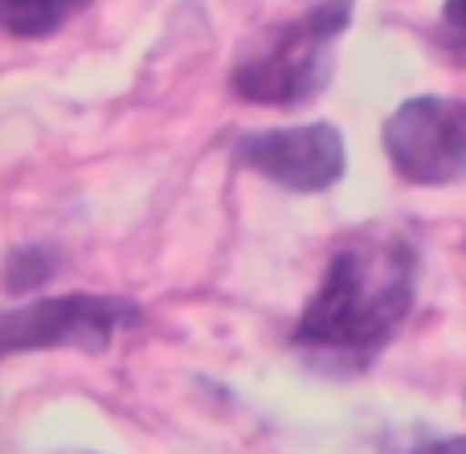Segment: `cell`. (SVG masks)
Instances as JSON below:
<instances>
[{"instance_id": "obj_1", "label": "cell", "mask_w": 466, "mask_h": 454, "mask_svg": "<svg viewBox=\"0 0 466 454\" xmlns=\"http://www.w3.org/2000/svg\"><path fill=\"white\" fill-rule=\"evenodd\" d=\"M418 254L397 234L352 237L328 262L323 287L295 328L303 348L377 352L413 308Z\"/></svg>"}, {"instance_id": "obj_2", "label": "cell", "mask_w": 466, "mask_h": 454, "mask_svg": "<svg viewBox=\"0 0 466 454\" xmlns=\"http://www.w3.org/2000/svg\"><path fill=\"white\" fill-rule=\"evenodd\" d=\"M348 25V0L303 13L299 21L279 25L262 37L254 54H246L233 70V90L246 103L290 106L311 98L328 82L331 41Z\"/></svg>"}, {"instance_id": "obj_3", "label": "cell", "mask_w": 466, "mask_h": 454, "mask_svg": "<svg viewBox=\"0 0 466 454\" xmlns=\"http://www.w3.org/2000/svg\"><path fill=\"white\" fill-rule=\"evenodd\" d=\"M385 156L410 185H454L466 177V103L426 95L401 103L385 123Z\"/></svg>"}, {"instance_id": "obj_4", "label": "cell", "mask_w": 466, "mask_h": 454, "mask_svg": "<svg viewBox=\"0 0 466 454\" xmlns=\"http://www.w3.org/2000/svg\"><path fill=\"white\" fill-rule=\"evenodd\" d=\"M136 303L103 299V295H66V299H41L29 308H8L0 319L5 352L25 348H82L103 352L115 332L136 324Z\"/></svg>"}, {"instance_id": "obj_5", "label": "cell", "mask_w": 466, "mask_h": 454, "mask_svg": "<svg viewBox=\"0 0 466 454\" xmlns=\"http://www.w3.org/2000/svg\"><path fill=\"white\" fill-rule=\"evenodd\" d=\"M241 160L290 193H319L344 177V139L331 123H303L241 139Z\"/></svg>"}, {"instance_id": "obj_6", "label": "cell", "mask_w": 466, "mask_h": 454, "mask_svg": "<svg viewBox=\"0 0 466 454\" xmlns=\"http://www.w3.org/2000/svg\"><path fill=\"white\" fill-rule=\"evenodd\" d=\"M90 0H0V25L13 37H46Z\"/></svg>"}, {"instance_id": "obj_7", "label": "cell", "mask_w": 466, "mask_h": 454, "mask_svg": "<svg viewBox=\"0 0 466 454\" xmlns=\"http://www.w3.org/2000/svg\"><path fill=\"white\" fill-rule=\"evenodd\" d=\"M442 21H446V33H451L454 54L466 57V0H446Z\"/></svg>"}, {"instance_id": "obj_8", "label": "cell", "mask_w": 466, "mask_h": 454, "mask_svg": "<svg viewBox=\"0 0 466 454\" xmlns=\"http://www.w3.org/2000/svg\"><path fill=\"white\" fill-rule=\"evenodd\" d=\"M413 454H466V439H434V442H421Z\"/></svg>"}]
</instances>
